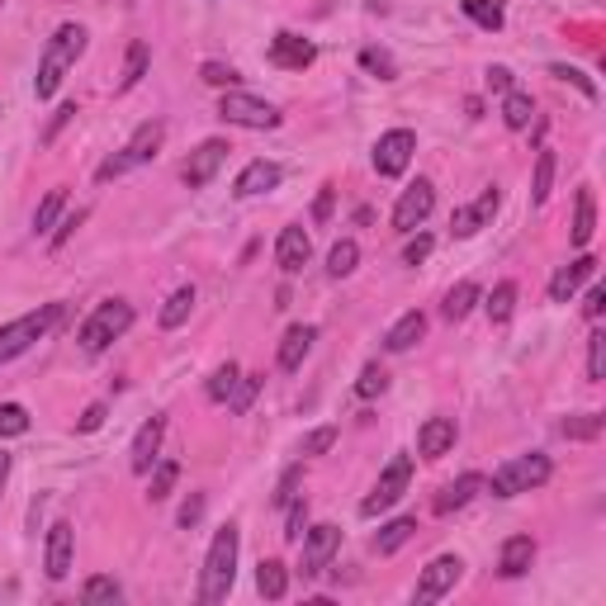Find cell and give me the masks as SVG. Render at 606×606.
I'll return each mask as SVG.
<instances>
[{
  "label": "cell",
  "mask_w": 606,
  "mask_h": 606,
  "mask_svg": "<svg viewBox=\"0 0 606 606\" xmlns=\"http://www.w3.org/2000/svg\"><path fill=\"white\" fill-rule=\"evenodd\" d=\"M81 53H86V29H81V24H62V29L48 38L43 57H38V76H34L38 100H53L57 90H62V81H67V72L76 67V57H81Z\"/></svg>",
  "instance_id": "6da1fadb"
},
{
  "label": "cell",
  "mask_w": 606,
  "mask_h": 606,
  "mask_svg": "<svg viewBox=\"0 0 606 606\" xmlns=\"http://www.w3.org/2000/svg\"><path fill=\"white\" fill-rule=\"evenodd\" d=\"M237 545H242V535H237V526H223V531L214 535V545H209V559H204V578H199V602H228L232 583H237Z\"/></svg>",
  "instance_id": "7a4b0ae2"
},
{
  "label": "cell",
  "mask_w": 606,
  "mask_h": 606,
  "mask_svg": "<svg viewBox=\"0 0 606 606\" xmlns=\"http://www.w3.org/2000/svg\"><path fill=\"white\" fill-rule=\"evenodd\" d=\"M128 327H133V303H128V299H105V303H95V313L81 322L76 341H81V351H86V356H105L109 341H119Z\"/></svg>",
  "instance_id": "3957f363"
},
{
  "label": "cell",
  "mask_w": 606,
  "mask_h": 606,
  "mask_svg": "<svg viewBox=\"0 0 606 606\" xmlns=\"http://www.w3.org/2000/svg\"><path fill=\"white\" fill-rule=\"evenodd\" d=\"M62 318H67V303H43V308H34V313L15 318L10 327H0V365H5V360H15V356H24V351H29L34 341L48 337Z\"/></svg>",
  "instance_id": "277c9868"
},
{
  "label": "cell",
  "mask_w": 606,
  "mask_h": 606,
  "mask_svg": "<svg viewBox=\"0 0 606 606\" xmlns=\"http://www.w3.org/2000/svg\"><path fill=\"white\" fill-rule=\"evenodd\" d=\"M161 143H166V124H161V119H147V124H138V133L124 143V152H114L109 161H100L95 180H100V185H109V180L128 176L133 166H147V161L161 152Z\"/></svg>",
  "instance_id": "5b68a950"
},
{
  "label": "cell",
  "mask_w": 606,
  "mask_h": 606,
  "mask_svg": "<svg viewBox=\"0 0 606 606\" xmlns=\"http://www.w3.org/2000/svg\"><path fill=\"white\" fill-rule=\"evenodd\" d=\"M554 474L550 455H517V460H507L493 469V479H488V488H493V498H517V493H531V488H540V483Z\"/></svg>",
  "instance_id": "8992f818"
},
{
  "label": "cell",
  "mask_w": 606,
  "mask_h": 606,
  "mask_svg": "<svg viewBox=\"0 0 606 606\" xmlns=\"http://www.w3.org/2000/svg\"><path fill=\"white\" fill-rule=\"evenodd\" d=\"M218 119H228V124H237V128H280V109L270 105V100L247 95V90H223Z\"/></svg>",
  "instance_id": "52a82bcc"
},
{
  "label": "cell",
  "mask_w": 606,
  "mask_h": 606,
  "mask_svg": "<svg viewBox=\"0 0 606 606\" xmlns=\"http://www.w3.org/2000/svg\"><path fill=\"white\" fill-rule=\"evenodd\" d=\"M408 483H412V455H393L389 469H384L379 483L370 488V498L360 502V517H379V512H389L393 502L408 493Z\"/></svg>",
  "instance_id": "ba28073f"
},
{
  "label": "cell",
  "mask_w": 606,
  "mask_h": 606,
  "mask_svg": "<svg viewBox=\"0 0 606 606\" xmlns=\"http://www.w3.org/2000/svg\"><path fill=\"white\" fill-rule=\"evenodd\" d=\"M460 573H464V559L460 554H436L427 569H422V578H417V592H412V602L417 606H431V602H441L455 583H460Z\"/></svg>",
  "instance_id": "9c48e42d"
},
{
  "label": "cell",
  "mask_w": 606,
  "mask_h": 606,
  "mask_svg": "<svg viewBox=\"0 0 606 606\" xmlns=\"http://www.w3.org/2000/svg\"><path fill=\"white\" fill-rule=\"evenodd\" d=\"M431 209H436V185L431 180H412L408 190H403V199L393 204V228L412 237L431 218Z\"/></svg>",
  "instance_id": "30bf717a"
},
{
  "label": "cell",
  "mask_w": 606,
  "mask_h": 606,
  "mask_svg": "<svg viewBox=\"0 0 606 606\" xmlns=\"http://www.w3.org/2000/svg\"><path fill=\"white\" fill-rule=\"evenodd\" d=\"M412 152H417V133H412V128H389V133L375 143V171L379 176H389V180L403 176Z\"/></svg>",
  "instance_id": "8fae6325"
},
{
  "label": "cell",
  "mask_w": 606,
  "mask_h": 606,
  "mask_svg": "<svg viewBox=\"0 0 606 606\" xmlns=\"http://www.w3.org/2000/svg\"><path fill=\"white\" fill-rule=\"evenodd\" d=\"M337 545H341V531H337V526H327V521L313 526V531H303V564H299L303 578H318V573L332 564Z\"/></svg>",
  "instance_id": "7c38bea8"
},
{
  "label": "cell",
  "mask_w": 606,
  "mask_h": 606,
  "mask_svg": "<svg viewBox=\"0 0 606 606\" xmlns=\"http://www.w3.org/2000/svg\"><path fill=\"white\" fill-rule=\"evenodd\" d=\"M228 152H232V147L223 143V138H209V143H199L195 152H190V161H185V171H180V176H185V185H190V190H204V185L218 176V166L228 161Z\"/></svg>",
  "instance_id": "4fadbf2b"
},
{
  "label": "cell",
  "mask_w": 606,
  "mask_h": 606,
  "mask_svg": "<svg viewBox=\"0 0 606 606\" xmlns=\"http://www.w3.org/2000/svg\"><path fill=\"white\" fill-rule=\"evenodd\" d=\"M498 209H502V190H498V185H488V190H483L474 204L455 209V218H450V232H455V237H474L479 228H488V223H493V214H498Z\"/></svg>",
  "instance_id": "5bb4252c"
},
{
  "label": "cell",
  "mask_w": 606,
  "mask_h": 606,
  "mask_svg": "<svg viewBox=\"0 0 606 606\" xmlns=\"http://www.w3.org/2000/svg\"><path fill=\"white\" fill-rule=\"evenodd\" d=\"M270 67H280V72H303V67H313L318 62V48L299 34H275L270 38Z\"/></svg>",
  "instance_id": "9a60e30c"
},
{
  "label": "cell",
  "mask_w": 606,
  "mask_h": 606,
  "mask_svg": "<svg viewBox=\"0 0 606 606\" xmlns=\"http://www.w3.org/2000/svg\"><path fill=\"white\" fill-rule=\"evenodd\" d=\"M72 550H76L72 521H57L53 531H48V554H43V569H48L53 583H62V578L72 573Z\"/></svg>",
  "instance_id": "2e32d148"
},
{
  "label": "cell",
  "mask_w": 606,
  "mask_h": 606,
  "mask_svg": "<svg viewBox=\"0 0 606 606\" xmlns=\"http://www.w3.org/2000/svg\"><path fill=\"white\" fill-rule=\"evenodd\" d=\"M161 436H166V417H147L138 436H133V450H128V464H133V474H152V464H157V450H161Z\"/></svg>",
  "instance_id": "e0dca14e"
},
{
  "label": "cell",
  "mask_w": 606,
  "mask_h": 606,
  "mask_svg": "<svg viewBox=\"0 0 606 606\" xmlns=\"http://www.w3.org/2000/svg\"><path fill=\"white\" fill-rule=\"evenodd\" d=\"M455 436H460L455 417H427V422H422V431H417V450H422L427 460H441V455H450V450H455Z\"/></svg>",
  "instance_id": "ac0fdd59"
},
{
  "label": "cell",
  "mask_w": 606,
  "mask_h": 606,
  "mask_svg": "<svg viewBox=\"0 0 606 606\" xmlns=\"http://www.w3.org/2000/svg\"><path fill=\"white\" fill-rule=\"evenodd\" d=\"M308 256H313V242H308V232L294 223V228L280 232V242H275V266L285 270V275H299L308 266Z\"/></svg>",
  "instance_id": "d6986e66"
},
{
  "label": "cell",
  "mask_w": 606,
  "mask_h": 606,
  "mask_svg": "<svg viewBox=\"0 0 606 606\" xmlns=\"http://www.w3.org/2000/svg\"><path fill=\"white\" fill-rule=\"evenodd\" d=\"M280 176H285V171H280L275 161H251L247 171L237 176L232 195H237V199H256V195H266V190H275V185H280Z\"/></svg>",
  "instance_id": "ffe728a7"
},
{
  "label": "cell",
  "mask_w": 606,
  "mask_h": 606,
  "mask_svg": "<svg viewBox=\"0 0 606 606\" xmlns=\"http://www.w3.org/2000/svg\"><path fill=\"white\" fill-rule=\"evenodd\" d=\"M592 270H597V261H592V256H578V261H569V266H559V270H554V280H550V299L554 303H569Z\"/></svg>",
  "instance_id": "44dd1931"
},
{
  "label": "cell",
  "mask_w": 606,
  "mask_h": 606,
  "mask_svg": "<svg viewBox=\"0 0 606 606\" xmlns=\"http://www.w3.org/2000/svg\"><path fill=\"white\" fill-rule=\"evenodd\" d=\"M313 341H318V327L313 322H299V327H289L285 332V341H280V370H299L303 365V356L313 351Z\"/></svg>",
  "instance_id": "7402d4cb"
},
{
  "label": "cell",
  "mask_w": 606,
  "mask_h": 606,
  "mask_svg": "<svg viewBox=\"0 0 606 606\" xmlns=\"http://www.w3.org/2000/svg\"><path fill=\"white\" fill-rule=\"evenodd\" d=\"M422 337H427V318L412 308V313H403V318H398L389 332H384V351H412Z\"/></svg>",
  "instance_id": "603a6c76"
},
{
  "label": "cell",
  "mask_w": 606,
  "mask_h": 606,
  "mask_svg": "<svg viewBox=\"0 0 606 606\" xmlns=\"http://www.w3.org/2000/svg\"><path fill=\"white\" fill-rule=\"evenodd\" d=\"M531 564H535V540H531V535H512V540L502 545L498 573H502V578H521Z\"/></svg>",
  "instance_id": "cb8c5ba5"
},
{
  "label": "cell",
  "mask_w": 606,
  "mask_h": 606,
  "mask_svg": "<svg viewBox=\"0 0 606 606\" xmlns=\"http://www.w3.org/2000/svg\"><path fill=\"white\" fill-rule=\"evenodd\" d=\"M502 124L512 128V133H526V128L535 124V100L531 95H526V90H507V95H502Z\"/></svg>",
  "instance_id": "d4e9b609"
},
{
  "label": "cell",
  "mask_w": 606,
  "mask_h": 606,
  "mask_svg": "<svg viewBox=\"0 0 606 606\" xmlns=\"http://www.w3.org/2000/svg\"><path fill=\"white\" fill-rule=\"evenodd\" d=\"M256 588H261L266 602H280V597L289 592V569L280 564V559H261V569H256Z\"/></svg>",
  "instance_id": "484cf974"
},
{
  "label": "cell",
  "mask_w": 606,
  "mask_h": 606,
  "mask_svg": "<svg viewBox=\"0 0 606 606\" xmlns=\"http://www.w3.org/2000/svg\"><path fill=\"white\" fill-rule=\"evenodd\" d=\"M483 488V474H460L455 483H446L441 488V498H436V512H455V507H464V502L474 498Z\"/></svg>",
  "instance_id": "4316f807"
},
{
  "label": "cell",
  "mask_w": 606,
  "mask_h": 606,
  "mask_svg": "<svg viewBox=\"0 0 606 606\" xmlns=\"http://www.w3.org/2000/svg\"><path fill=\"white\" fill-rule=\"evenodd\" d=\"M195 299H199V294H195V285H180L176 289V294H171V299H166V308H161V327H166V332H176V327H180V322H185V318H190V313H195Z\"/></svg>",
  "instance_id": "83f0119b"
},
{
  "label": "cell",
  "mask_w": 606,
  "mask_h": 606,
  "mask_svg": "<svg viewBox=\"0 0 606 606\" xmlns=\"http://www.w3.org/2000/svg\"><path fill=\"white\" fill-rule=\"evenodd\" d=\"M412 535H417V521H412V517H398V521H389V526H379L375 554H398L412 540Z\"/></svg>",
  "instance_id": "f1b7e54d"
},
{
  "label": "cell",
  "mask_w": 606,
  "mask_h": 606,
  "mask_svg": "<svg viewBox=\"0 0 606 606\" xmlns=\"http://www.w3.org/2000/svg\"><path fill=\"white\" fill-rule=\"evenodd\" d=\"M597 232V199L592 190H578V214H573V247H588Z\"/></svg>",
  "instance_id": "f546056e"
},
{
  "label": "cell",
  "mask_w": 606,
  "mask_h": 606,
  "mask_svg": "<svg viewBox=\"0 0 606 606\" xmlns=\"http://www.w3.org/2000/svg\"><path fill=\"white\" fill-rule=\"evenodd\" d=\"M147 62H152V53H147L143 38H133L128 43V57H124V76H119V90H133L138 81L147 76Z\"/></svg>",
  "instance_id": "4dcf8cb0"
},
{
  "label": "cell",
  "mask_w": 606,
  "mask_h": 606,
  "mask_svg": "<svg viewBox=\"0 0 606 606\" xmlns=\"http://www.w3.org/2000/svg\"><path fill=\"white\" fill-rule=\"evenodd\" d=\"M474 303H479V285H474V280H460V285L446 294V308H441V313H446L450 322H460L474 313Z\"/></svg>",
  "instance_id": "1f68e13d"
},
{
  "label": "cell",
  "mask_w": 606,
  "mask_h": 606,
  "mask_svg": "<svg viewBox=\"0 0 606 606\" xmlns=\"http://www.w3.org/2000/svg\"><path fill=\"white\" fill-rule=\"evenodd\" d=\"M460 10L469 19H474V24H479V29H488V34H498L502 29V0H460Z\"/></svg>",
  "instance_id": "d6a6232c"
},
{
  "label": "cell",
  "mask_w": 606,
  "mask_h": 606,
  "mask_svg": "<svg viewBox=\"0 0 606 606\" xmlns=\"http://www.w3.org/2000/svg\"><path fill=\"white\" fill-rule=\"evenodd\" d=\"M602 427H606L602 412H578V417H564V422H559V431H564L569 441H597Z\"/></svg>",
  "instance_id": "836d02e7"
},
{
  "label": "cell",
  "mask_w": 606,
  "mask_h": 606,
  "mask_svg": "<svg viewBox=\"0 0 606 606\" xmlns=\"http://www.w3.org/2000/svg\"><path fill=\"white\" fill-rule=\"evenodd\" d=\"M483 308H488V322H493V327H502V322L512 318V308H517V285H512V280H502V285L488 294V303H483Z\"/></svg>",
  "instance_id": "e575fe53"
},
{
  "label": "cell",
  "mask_w": 606,
  "mask_h": 606,
  "mask_svg": "<svg viewBox=\"0 0 606 606\" xmlns=\"http://www.w3.org/2000/svg\"><path fill=\"white\" fill-rule=\"evenodd\" d=\"M356 261H360V247L346 237V242H337V247L327 251V275H332V280H346V275L356 270Z\"/></svg>",
  "instance_id": "d590c367"
},
{
  "label": "cell",
  "mask_w": 606,
  "mask_h": 606,
  "mask_svg": "<svg viewBox=\"0 0 606 606\" xmlns=\"http://www.w3.org/2000/svg\"><path fill=\"white\" fill-rule=\"evenodd\" d=\"M119 597H124V588H119L114 578H105V573H100V578H90L86 588H81V602H86V606H114Z\"/></svg>",
  "instance_id": "8d00e7d4"
},
{
  "label": "cell",
  "mask_w": 606,
  "mask_h": 606,
  "mask_svg": "<svg viewBox=\"0 0 606 606\" xmlns=\"http://www.w3.org/2000/svg\"><path fill=\"white\" fill-rule=\"evenodd\" d=\"M176 479H180V464H176V460H161V464H157V474H152V483H147V498H152V502L171 498Z\"/></svg>",
  "instance_id": "74e56055"
},
{
  "label": "cell",
  "mask_w": 606,
  "mask_h": 606,
  "mask_svg": "<svg viewBox=\"0 0 606 606\" xmlns=\"http://www.w3.org/2000/svg\"><path fill=\"white\" fill-rule=\"evenodd\" d=\"M237 379H242V370H237V365H218L214 375H209V398H214V403H228L232 398V389H237Z\"/></svg>",
  "instance_id": "f35d334b"
},
{
  "label": "cell",
  "mask_w": 606,
  "mask_h": 606,
  "mask_svg": "<svg viewBox=\"0 0 606 606\" xmlns=\"http://www.w3.org/2000/svg\"><path fill=\"white\" fill-rule=\"evenodd\" d=\"M554 190V152H540L535 157V185H531V199L535 204H545Z\"/></svg>",
  "instance_id": "ab89813d"
},
{
  "label": "cell",
  "mask_w": 606,
  "mask_h": 606,
  "mask_svg": "<svg viewBox=\"0 0 606 606\" xmlns=\"http://www.w3.org/2000/svg\"><path fill=\"white\" fill-rule=\"evenodd\" d=\"M384 389H389V370H384L379 360H370V365L360 370V379H356V393H360V398H379Z\"/></svg>",
  "instance_id": "60d3db41"
},
{
  "label": "cell",
  "mask_w": 606,
  "mask_h": 606,
  "mask_svg": "<svg viewBox=\"0 0 606 606\" xmlns=\"http://www.w3.org/2000/svg\"><path fill=\"white\" fill-rule=\"evenodd\" d=\"M360 67H365V72H375L379 81H393V76H398V62H393L384 48H360Z\"/></svg>",
  "instance_id": "b9f144b4"
},
{
  "label": "cell",
  "mask_w": 606,
  "mask_h": 606,
  "mask_svg": "<svg viewBox=\"0 0 606 606\" xmlns=\"http://www.w3.org/2000/svg\"><path fill=\"white\" fill-rule=\"evenodd\" d=\"M62 209H67V190H48V199L38 204V214H34V232H48V228H53Z\"/></svg>",
  "instance_id": "7bdbcfd3"
},
{
  "label": "cell",
  "mask_w": 606,
  "mask_h": 606,
  "mask_svg": "<svg viewBox=\"0 0 606 606\" xmlns=\"http://www.w3.org/2000/svg\"><path fill=\"white\" fill-rule=\"evenodd\" d=\"M24 431H29V412L19 408V403H0V441L24 436Z\"/></svg>",
  "instance_id": "ee69618b"
},
{
  "label": "cell",
  "mask_w": 606,
  "mask_h": 606,
  "mask_svg": "<svg viewBox=\"0 0 606 606\" xmlns=\"http://www.w3.org/2000/svg\"><path fill=\"white\" fill-rule=\"evenodd\" d=\"M588 379H592V384H602V379H606V332H602V327L588 337Z\"/></svg>",
  "instance_id": "f6af8a7d"
},
{
  "label": "cell",
  "mask_w": 606,
  "mask_h": 606,
  "mask_svg": "<svg viewBox=\"0 0 606 606\" xmlns=\"http://www.w3.org/2000/svg\"><path fill=\"white\" fill-rule=\"evenodd\" d=\"M256 389H261V375H242V379H237V389H232V398H228V408L232 412H247L251 398H256Z\"/></svg>",
  "instance_id": "bcb514c9"
},
{
  "label": "cell",
  "mask_w": 606,
  "mask_h": 606,
  "mask_svg": "<svg viewBox=\"0 0 606 606\" xmlns=\"http://www.w3.org/2000/svg\"><path fill=\"white\" fill-rule=\"evenodd\" d=\"M285 507H289V517H285V540H294V545H299V540H303V521H308V502H303V498H289Z\"/></svg>",
  "instance_id": "7dc6e473"
},
{
  "label": "cell",
  "mask_w": 606,
  "mask_h": 606,
  "mask_svg": "<svg viewBox=\"0 0 606 606\" xmlns=\"http://www.w3.org/2000/svg\"><path fill=\"white\" fill-rule=\"evenodd\" d=\"M550 76H559V81H569V86H578L583 95H588V100H597V86H592V81H588L583 72H578V67H564V62H554Z\"/></svg>",
  "instance_id": "c3c4849f"
},
{
  "label": "cell",
  "mask_w": 606,
  "mask_h": 606,
  "mask_svg": "<svg viewBox=\"0 0 606 606\" xmlns=\"http://www.w3.org/2000/svg\"><path fill=\"white\" fill-rule=\"evenodd\" d=\"M337 446V427H318L313 436H303V455H327Z\"/></svg>",
  "instance_id": "681fc988"
},
{
  "label": "cell",
  "mask_w": 606,
  "mask_h": 606,
  "mask_svg": "<svg viewBox=\"0 0 606 606\" xmlns=\"http://www.w3.org/2000/svg\"><path fill=\"white\" fill-rule=\"evenodd\" d=\"M427 256H431V237H427V232H417L408 247H403V266H422Z\"/></svg>",
  "instance_id": "f907efd6"
},
{
  "label": "cell",
  "mask_w": 606,
  "mask_h": 606,
  "mask_svg": "<svg viewBox=\"0 0 606 606\" xmlns=\"http://www.w3.org/2000/svg\"><path fill=\"white\" fill-rule=\"evenodd\" d=\"M204 81H209V86H218V90H228V86H237V72H232V67H223V62H204Z\"/></svg>",
  "instance_id": "816d5d0a"
},
{
  "label": "cell",
  "mask_w": 606,
  "mask_h": 606,
  "mask_svg": "<svg viewBox=\"0 0 606 606\" xmlns=\"http://www.w3.org/2000/svg\"><path fill=\"white\" fill-rule=\"evenodd\" d=\"M105 417H109L105 403H90V408L81 412V422H76V431H100V427H105Z\"/></svg>",
  "instance_id": "f5cc1de1"
},
{
  "label": "cell",
  "mask_w": 606,
  "mask_h": 606,
  "mask_svg": "<svg viewBox=\"0 0 606 606\" xmlns=\"http://www.w3.org/2000/svg\"><path fill=\"white\" fill-rule=\"evenodd\" d=\"M602 308H606V289H602V285H592V289H588V303H583V313H588V318L597 322V318H602Z\"/></svg>",
  "instance_id": "db71d44e"
},
{
  "label": "cell",
  "mask_w": 606,
  "mask_h": 606,
  "mask_svg": "<svg viewBox=\"0 0 606 606\" xmlns=\"http://www.w3.org/2000/svg\"><path fill=\"white\" fill-rule=\"evenodd\" d=\"M199 517H204V498H199V493H195V498H190V502H185V507H180V526L190 531V526H195Z\"/></svg>",
  "instance_id": "11a10c76"
},
{
  "label": "cell",
  "mask_w": 606,
  "mask_h": 606,
  "mask_svg": "<svg viewBox=\"0 0 606 606\" xmlns=\"http://www.w3.org/2000/svg\"><path fill=\"white\" fill-rule=\"evenodd\" d=\"M488 90L507 95V90H512V72H507V67H488Z\"/></svg>",
  "instance_id": "9f6ffc18"
},
{
  "label": "cell",
  "mask_w": 606,
  "mask_h": 606,
  "mask_svg": "<svg viewBox=\"0 0 606 606\" xmlns=\"http://www.w3.org/2000/svg\"><path fill=\"white\" fill-rule=\"evenodd\" d=\"M294 483H299V469H289L285 479H280V493H275V502H280V507H285V502L294 498Z\"/></svg>",
  "instance_id": "6f0895ef"
},
{
  "label": "cell",
  "mask_w": 606,
  "mask_h": 606,
  "mask_svg": "<svg viewBox=\"0 0 606 606\" xmlns=\"http://www.w3.org/2000/svg\"><path fill=\"white\" fill-rule=\"evenodd\" d=\"M318 218H327L332 214V185H322V195H318V209H313Z\"/></svg>",
  "instance_id": "680465c9"
},
{
  "label": "cell",
  "mask_w": 606,
  "mask_h": 606,
  "mask_svg": "<svg viewBox=\"0 0 606 606\" xmlns=\"http://www.w3.org/2000/svg\"><path fill=\"white\" fill-rule=\"evenodd\" d=\"M5 479H10V455L0 450V488H5Z\"/></svg>",
  "instance_id": "91938a15"
}]
</instances>
